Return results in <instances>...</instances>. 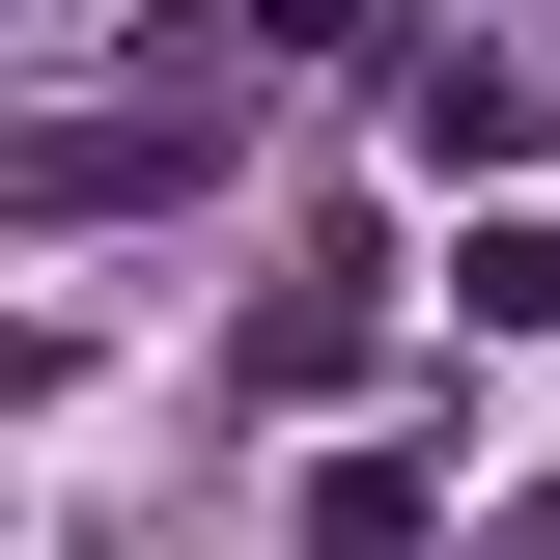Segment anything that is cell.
Instances as JSON below:
<instances>
[{"mask_svg":"<svg viewBox=\"0 0 560 560\" xmlns=\"http://www.w3.org/2000/svg\"><path fill=\"white\" fill-rule=\"evenodd\" d=\"M197 84H168V113H57V140H28V168H0V197H28V224H140V197H168V168H197Z\"/></svg>","mask_w":560,"mask_h":560,"instance_id":"cell-1","label":"cell"},{"mask_svg":"<svg viewBox=\"0 0 560 560\" xmlns=\"http://www.w3.org/2000/svg\"><path fill=\"white\" fill-rule=\"evenodd\" d=\"M393 140H420V168H533V57H448V28H420V57H393Z\"/></svg>","mask_w":560,"mask_h":560,"instance_id":"cell-2","label":"cell"},{"mask_svg":"<svg viewBox=\"0 0 560 560\" xmlns=\"http://www.w3.org/2000/svg\"><path fill=\"white\" fill-rule=\"evenodd\" d=\"M280 533H308V560H448V448H337Z\"/></svg>","mask_w":560,"mask_h":560,"instance_id":"cell-3","label":"cell"},{"mask_svg":"<svg viewBox=\"0 0 560 560\" xmlns=\"http://www.w3.org/2000/svg\"><path fill=\"white\" fill-rule=\"evenodd\" d=\"M448 337H560V224H477L448 253Z\"/></svg>","mask_w":560,"mask_h":560,"instance_id":"cell-4","label":"cell"}]
</instances>
